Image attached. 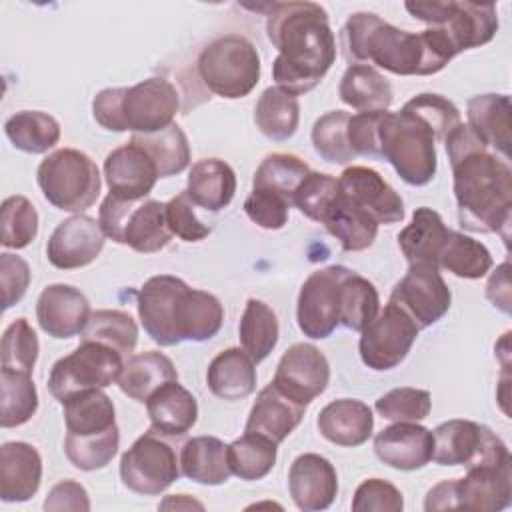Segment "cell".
Listing matches in <instances>:
<instances>
[{
  "label": "cell",
  "mask_w": 512,
  "mask_h": 512,
  "mask_svg": "<svg viewBox=\"0 0 512 512\" xmlns=\"http://www.w3.org/2000/svg\"><path fill=\"white\" fill-rule=\"evenodd\" d=\"M444 146L452 166L460 226L468 232H496L508 244L512 220L510 164L486 148L462 122L444 138Z\"/></svg>",
  "instance_id": "1"
},
{
  "label": "cell",
  "mask_w": 512,
  "mask_h": 512,
  "mask_svg": "<svg viewBox=\"0 0 512 512\" xmlns=\"http://www.w3.org/2000/svg\"><path fill=\"white\" fill-rule=\"evenodd\" d=\"M266 36L278 50L272 78L292 96L314 90L336 60L328 12L316 2H272Z\"/></svg>",
  "instance_id": "2"
},
{
  "label": "cell",
  "mask_w": 512,
  "mask_h": 512,
  "mask_svg": "<svg viewBox=\"0 0 512 512\" xmlns=\"http://www.w3.org/2000/svg\"><path fill=\"white\" fill-rule=\"evenodd\" d=\"M340 48L350 64L378 66L396 76H430L458 56L440 28L400 30L374 12H354L340 30Z\"/></svg>",
  "instance_id": "3"
},
{
  "label": "cell",
  "mask_w": 512,
  "mask_h": 512,
  "mask_svg": "<svg viewBox=\"0 0 512 512\" xmlns=\"http://www.w3.org/2000/svg\"><path fill=\"white\" fill-rule=\"evenodd\" d=\"M180 110L176 86L160 76L134 86L104 88L92 100L94 120L110 132L152 134L174 124Z\"/></svg>",
  "instance_id": "4"
},
{
  "label": "cell",
  "mask_w": 512,
  "mask_h": 512,
  "mask_svg": "<svg viewBox=\"0 0 512 512\" xmlns=\"http://www.w3.org/2000/svg\"><path fill=\"white\" fill-rule=\"evenodd\" d=\"M378 158L392 164L396 174L410 186H426L438 168L436 136L414 112H380Z\"/></svg>",
  "instance_id": "5"
},
{
  "label": "cell",
  "mask_w": 512,
  "mask_h": 512,
  "mask_svg": "<svg viewBox=\"0 0 512 512\" xmlns=\"http://www.w3.org/2000/svg\"><path fill=\"white\" fill-rule=\"evenodd\" d=\"M36 182L48 204L72 214H82L96 204L102 188L96 162L76 148L48 154L36 170Z\"/></svg>",
  "instance_id": "6"
},
{
  "label": "cell",
  "mask_w": 512,
  "mask_h": 512,
  "mask_svg": "<svg viewBox=\"0 0 512 512\" xmlns=\"http://www.w3.org/2000/svg\"><path fill=\"white\" fill-rule=\"evenodd\" d=\"M196 70L212 94L236 100L248 96L260 82V54L246 36L226 34L200 52Z\"/></svg>",
  "instance_id": "7"
},
{
  "label": "cell",
  "mask_w": 512,
  "mask_h": 512,
  "mask_svg": "<svg viewBox=\"0 0 512 512\" xmlns=\"http://www.w3.org/2000/svg\"><path fill=\"white\" fill-rule=\"evenodd\" d=\"M98 222L106 238L140 254L160 252L172 240L166 224V202L160 200L130 202L108 194L100 204Z\"/></svg>",
  "instance_id": "8"
},
{
  "label": "cell",
  "mask_w": 512,
  "mask_h": 512,
  "mask_svg": "<svg viewBox=\"0 0 512 512\" xmlns=\"http://www.w3.org/2000/svg\"><path fill=\"white\" fill-rule=\"evenodd\" d=\"M404 8L414 20L440 28L460 54L488 44L498 32V12L492 2H406Z\"/></svg>",
  "instance_id": "9"
},
{
  "label": "cell",
  "mask_w": 512,
  "mask_h": 512,
  "mask_svg": "<svg viewBox=\"0 0 512 512\" xmlns=\"http://www.w3.org/2000/svg\"><path fill=\"white\" fill-rule=\"evenodd\" d=\"M122 366L124 356L118 350L100 342L80 340L78 348L54 362L48 390L62 404L74 394L108 388L118 380Z\"/></svg>",
  "instance_id": "10"
},
{
  "label": "cell",
  "mask_w": 512,
  "mask_h": 512,
  "mask_svg": "<svg viewBox=\"0 0 512 512\" xmlns=\"http://www.w3.org/2000/svg\"><path fill=\"white\" fill-rule=\"evenodd\" d=\"M432 460L440 466H484L512 460L504 440L492 428L472 420H446L432 430Z\"/></svg>",
  "instance_id": "11"
},
{
  "label": "cell",
  "mask_w": 512,
  "mask_h": 512,
  "mask_svg": "<svg viewBox=\"0 0 512 512\" xmlns=\"http://www.w3.org/2000/svg\"><path fill=\"white\" fill-rule=\"evenodd\" d=\"M180 460L166 436L148 430L120 458L122 484L140 496H158L166 492L180 476Z\"/></svg>",
  "instance_id": "12"
},
{
  "label": "cell",
  "mask_w": 512,
  "mask_h": 512,
  "mask_svg": "<svg viewBox=\"0 0 512 512\" xmlns=\"http://www.w3.org/2000/svg\"><path fill=\"white\" fill-rule=\"evenodd\" d=\"M420 328L394 302L388 300L384 310L360 332L358 352L370 370L386 372L396 368L416 342Z\"/></svg>",
  "instance_id": "13"
},
{
  "label": "cell",
  "mask_w": 512,
  "mask_h": 512,
  "mask_svg": "<svg viewBox=\"0 0 512 512\" xmlns=\"http://www.w3.org/2000/svg\"><path fill=\"white\" fill-rule=\"evenodd\" d=\"M348 274L350 268L332 264L304 280L296 304V320L304 336L324 340L340 326V288Z\"/></svg>",
  "instance_id": "14"
},
{
  "label": "cell",
  "mask_w": 512,
  "mask_h": 512,
  "mask_svg": "<svg viewBox=\"0 0 512 512\" xmlns=\"http://www.w3.org/2000/svg\"><path fill=\"white\" fill-rule=\"evenodd\" d=\"M390 302L398 304L418 328H428L450 310L452 292L438 268L408 266V272L394 284Z\"/></svg>",
  "instance_id": "15"
},
{
  "label": "cell",
  "mask_w": 512,
  "mask_h": 512,
  "mask_svg": "<svg viewBox=\"0 0 512 512\" xmlns=\"http://www.w3.org/2000/svg\"><path fill=\"white\" fill-rule=\"evenodd\" d=\"M330 382V364L326 356L308 342L292 344L280 358L272 384L292 398L294 402L308 406L318 398Z\"/></svg>",
  "instance_id": "16"
},
{
  "label": "cell",
  "mask_w": 512,
  "mask_h": 512,
  "mask_svg": "<svg viewBox=\"0 0 512 512\" xmlns=\"http://www.w3.org/2000/svg\"><path fill=\"white\" fill-rule=\"evenodd\" d=\"M106 242L100 222L86 214H74L62 220L48 238L46 256L58 270H76L92 264Z\"/></svg>",
  "instance_id": "17"
},
{
  "label": "cell",
  "mask_w": 512,
  "mask_h": 512,
  "mask_svg": "<svg viewBox=\"0 0 512 512\" xmlns=\"http://www.w3.org/2000/svg\"><path fill=\"white\" fill-rule=\"evenodd\" d=\"M188 288V284L172 274H158L148 278L138 290V318L144 326L146 334L158 346H176L180 344L174 312L180 294Z\"/></svg>",
  "instance_id": "18"
},
{
  "label": "cell",
  "mask_w": 512,
  "mask_h": 512,
  "mask_svg": "<svg viewBox=\"0 0 512 512\" xmlns=\"http://www.w3.org/2000/svg\"><path fill=\"white\" fill-rule=\"evenodd\" d=\"M104 178L110 194L138 202L152 192L160 176L150 154L130 140L108 152L104 160Z\"/></svg>",
  "instance_id": "19"
},
{
  "label": "cell",
  "mask_w": 512,
  "mask_h": 512,
  "mask_svg": "<svg viewBox=\"0 0 512 512\" xmlns=\"http://www.w3.org/2000/svg\"><path fill=\"white\" fill-rule=\"evenodd\" d=\"M90 314L86 294L72 284H48L36 302V320L40 328L56 340L82 334Z\"/></svg>",
  "instance_id": "20"
},
{
  "label": "cell",
  "mask_w": 512,
  "mask_h": 512,
  "mask_svg": "<svg viewBox=\"0 0 512 512\" xmlns=\"http://www.w3.org/2000/svg\"><path fill=\"white\" fill-rule=\"evenodd\" d=\"M456 510L498 512L512 502V460L466 470L454 484Z\"/></svg>",
  "instance_id": "21"
},
{
  "label": "cell",
  "mask_w": 512,
  "mask_h": 512,
  "mask_svg": "<svg viewBox=\"0 0 512 512\" xmlns=\"http://www.w3.org/2000/svg\"><path fill=\"white\" fill-rule=\"evenodd\" d=\"M432 452V430L418 422H394L374 436L376 458L394 470H420L432 462Z\"/></svg>",
  "instance_id": "22"
},
{
  "label": "cell",
  "mask_w": 512,
  "mask_h": 512,
  "mask_svg": "<svg viewBox=\"0 0 512 512\" xmlns=\"http://www.w3.org/2000/svg\"><path fill=\"white\" fill-rule=\"evenodd\" d=\"M288 490L298 510L318 512L330 508L338 494L334 464L314 452L296 456L288 470Z\"/></svg>",
  "instance_id": "23"
},
{
  "label": "cell",
  "mask_w": 512,
  "mask_h": 512,
  "mask_svg": "<svg viewBox=\"0 0 512 512\" xmlns=\"http://www.w3.org/2000/svg\"><path fill=\"white\" fill-rule=\"evenodd\" d=\"M338 180L346 196L378 224H396L404 220L402 196L374 168L352 164L342 170Z\"/></svg>",
  "instance_id": "24"
},
{
  "label": "cell",
  "mask_w": 512,
  "mask_h": 512,
  "mask_svg": "<svg viewBox=\"0 0 512 512\" xmlns=\"http://www.w3.org/2000/svg\"><path fill=\"white\" fill-rule=\"evenodd\" d=\"M42 482L40 452L22 440L0 446V498L4 502H26L36 496Z\"/></svg>",
  "instance_id": "25"
},
{
  "label": "cell",
  "mask_w": 512,
  "mask_h": 512,
  "mask_svg": "<svg viewBox=\"0 0 512 512\" xmlns=\"http://www.w3.org/2000/svg\"><path fill=\"white\" fill-rule=\"evenodd\" d=\"M304 412L306 406L294 402L270 382L258 392L250 408L244 432H254L272 440L274 444H282L302 422Z\"/></svg>",
  "instance_id": "26"
},
{
  "label": "cell",
  "mask_w": 512,
  "mask_h": 512,
  "mask_svg": "<svg viewBox=\"0 0 512 512\" xmlns=\"http://www.w3.org/2000/svg\"><path fill=\"white\" fill-rule=\"evenodd\" d=\"M322 438L336 446L354 448L364 444L374 430L372 408L356 398H338L328 402L316 418Z\"/></svg>",
  "instance_id": "27"
},
{
  "label": "cell",
  "mask_w": 512,
  "mask_h": 512,
  "mask_svg": "<svg viewBox=\"0 0 512 512\" xmlns=\"http://www.w3.org/2000/svg\"><path fill=\"white\" fill-rule=\"evenodd\" d=\"M150 428L166 438H180L198 420V402L178 380L160 386L146 402Z\"/></svg>",
  "instance_id": "28"
},
{
  "label": "cell",
  "mask_w": 512,
  "mask_h": 512,
  "mask_svg": "<svg viewBox=\"0 0 512 512\" xmlns=\"http://www.w3.org/2000/svg\"><path fill=\"white\" fill-rule=\"evenodd\" d=\"M450 234L442 216L420 206L412 212V220L398 232V246L408 262V266H432L438 268L440 250Z\"/></svg>",
  "instance_id": "29"
},
{
  "label": "cell",
  "mask_w": 512,
  "mask_h": 512,
  "mask_svg": "<svg viewBox=\"0 0 512 512\" xmlns=\"http://www.w3.org/2000/svg\"><path fill=\"white\" fill-rule=\"evenodd\" d=\"M468 128L476 138L500 154L506 162L510 160V98L508 94H478L468 100L466 106Z\"/></svg>",
  "instance_id": "30"
},
{
  "label": "cell",
  "mask_w": 512,
  "mask_h": 512,
  "mask_svg": "<svg viewBox=\"0 0 512 512\" xmlns=\"http://www.w3.org/2000/svg\"><path fill=\"white\" fill-rule=\"evenodd\" d=\"M320 224L334 236L344 252H362L370 248L378 234V222L364 212L340 186V194L326 208Z\"/></svg>",
  "instance_id": "31"
},
{
  "label": "cell",
  "mask_w": 512,
  "mask_h": 512,
  "mask_svg": "<svg viewBox=\"0 0 512 512\" xmlns=\"http://www.w3.org/2000/svg\"><path fill=\"white\" fill-rule=\"evenodd\" d=\"M222 322L224 306L214 294L190 286L180 294L174 312L180 342H206L220 332Z\"/></svg>",
  "instance_id": "32"
},
{
  "label": "cell",
  "mask_w": 512,
  "mask_h": 512,
  "mask_svg": "<svg viewBox=\"0 0 512 512\" xmlns=\"http://www.w3.org/2000/svg\"><path fill=\"white\" fill-rule=\"evenodd\" d=\"M206 384L220 400H242L256 390V364L242 348H226L208 364Z\"/></svg>",
  "instance_id": "33"
},
{
  "label": "cell",
  "mask_w": 512,
  "mask_h": 512,
  "mask_svg": "<svg viewBox=\"0 0 512 512\" xmlns=\"http://www.w3.org/2000/svg\"><path fill=\"white\" fill-rule=\"evenodd\" d=\"M186 192L194 206L220 212L236 194V174L232 166L220 158H202L190 168Z\"/></svg>",
  "instance_id": "34"
},
{
  "label": "cell",
  "mask_w": 512,
  "mask_h": 512,
  "mask_svg": "<svg viewBox=\"0 0 512 512\" xmlns=\"http://www.w3.org/2000/svg\"><path fill=\"white\" fill-rule=\"evenodd\" d=\"M172 380H178L174 362L158 350H146L140 354H130L124 360L116 384L128 398L146 402L160 386Z\"/></svg>",
  "instance_id": "35"
},
{
  "label": "cell",
  "mask_w": 512,
  "mask_h": 512,
  "mask_svg": "<svg viewBox=\"0 0 512 512\" xmlns=\"http://www.w3.org/2000/svg\"><path fill=\"white\" fill-rule=\"evenodd\" d=\"M340 100L358 112H384L394 100L392 84L374 66L350 64L338 86Z\"/></svg>",
  "instance_id": "36"
},
{
  "label": "cell",
  "mask_w": 512,
  "mask_h": 512,
  "mask_svg": "<svg viewBox=\"0 0 512 512\" xmlns=\"http://www.w3.org/2000/svg\"><path fill=\"white\" fill-rule=\"evenodd\" d=\"M180 472L198 484L220 486L232 472L228 464V444L216 436H194L180 452Z\"/></svg>",
  "instance_id": "37"
},
{
  "label": "cell",
  "mask_w": 512,
  "mask_h": 512,
  "mask_svg": "<svg viewBox=\"0 0 512 512\" xmlns=\"http://www.w3.org/2000/svg\"><path fill=\"white\" fill-rule=\"evenodd\" d=\"M66 434L86 436L106 432L116 424V410L110 396L102 390H88L62 402Z\"/></svg>",
  "instance_id": "38"
},
{
  "label": "cell",
  "mask_w": 512,
  "mask_h": 512,
  "mask_svg": "<svg viewBox=\"0 0 512 512\" xmlns=\"http://www.w3.org/2000/svg\"><path fill=\"white\" fill-rule=\"evenodd\" d=\"M256 128L274 142H284L294 136L300 122L298 98L278 86L266 88L254 106Z\"/></svg>",
  "instance_id": "39"
},
{
  "label": "cell",
  "mask_w": 512,
  "mask_h": 512,
  "mask_svg": "<svg viewBox=\"0 0 512 512\" xmlns=\"http://www.w3.org/2000/svg\"><path fill=\"white\" fill-rule=\"evenodd\" d=\"M280 336V326L276 312L262 300L248 298L240 324L238 338L242 350L254 360V364L266 360L276 348Z\"/></svg>",
  "instance_id": "40"
},
{
  "label": "cell",
  "mask_w": 512,
  "mask_h": 512,
  "mask_svg": "<svg viewBox=\"0 0 512 512\" xmlns=\"http://www.w3.org/2000/svg\"><path fill=\"white\" fill-rule=\"evenodd\" d=\"M10 144L26 154H44L60 140V124L54 116L40 110H20L4 122Z\"/></svg>",
  "instance_id": "41"
},
{
  "label": "cell",
  "mask_w": 512,
  "mask_h": 512,
  "mask_svg": "<svg viewBox=\"0 0 512 512\" xmlns=\"http://www.w3.org/2000/svg\"><path fill=\"white\" fill-rule=\"evenodd\" d=\"M490 268L492 254L482 242L462 232L450 230L438 256V270H448L458 278L478 280L486 276Z\"/></svg>",
  "instance_id": "42"
},
{
  "label": "cell",
  "mask_w": 512,
  "mask_h": 512,
  "mask_svg": "<svg viewBox=\"0 0 512 512\" xmlns=\"http://www.w3.org/2000/svg\"><path fill=\"white\" fill-rule=\"evenodd\" d=\"M130 140L150 154L160 178L176 176L190 164V144L184 130L176 122L160 132L132 134Z\"/></svg>",
  "instance_id": "43"
},
{
  "label": "cell",
  "mask_w": 512,
  "mask_h": 512,
  "mask_svg": "<svg viewBox=\"0 0 512 512\" xmlns=\"http://www.w3.org/2000/svg\"><path fill=\"white\" fill-rule=\"evenodd\" d=\"M276 456L278 444L254 432H244L228 444L230 472L240 480H260L268 476L276 464Z\"/></svg>",
  "instance_id": "44"
},
{
  "label": "cell",
  "mask_w": 512,
  "mask_h": 512,
  "mask_svg": "<svg viewBox=\"0 0 512 512\" xmlns=\"http://www.w3.org/2000/svg\"><path fill=\"white\" fill-rule=\"evenodd\" d=\"M0 426L16 428L26 424L38 410V392L28 372L0 370Z\"/></svg>",
  "instance_id": "45"
},
{
  "label": "cell",
  "mask_w": 512,
  "mask_h": 512,
  "mask_svg": "<svg viewBox=\"0 0 512 512\" xmlns=\"http://www.w3.org/2000/svg\"><path fill=\"white\" fill-rule=\"evenodd\" d=\"M380 312V298L376 286L350 270L340 288V324L348 330L362 332Z\"/></svg>",
  "instance_id": "46"
},
{
  "label": "cell",
  "mask_w": 512,
  "mask_h": 512,
  "mask_svg": "<svg viewBox=\"0 0 512 512\" xmlns=\"http://www.w3.org/2000/svg\"><path fill=\"white\" fill-rule=\"evenodd\" d=\"M308 174H310L308 164L298 156L274 152V154H268L256 168L252 178V188L276 192L292 204L294 192L298 190L300 182Z\"/></svg>",
  "instance_id": "47"
},
{
  "label": "cell",
  "mask_w": 512,
  "mask_h": 512,
  "mask_svg": "<svg viewBox=\"0 0 512 512\" xmlns=\"http://www.w3.org/2000/svg\"><path fill=\"white\" fill-rule=\"evenodd\" d=\"M80 340H92L130 356L138 342V326L128 312L122 310H96L90 314Z\"/></svg>",
  "instance_id": "48"
},
{
  "label": "cell",
  "mask_w": 512,
  "mask_h": 512,
  "mask_svg": "<svg viewBox=\"0 0 512 512\" xmlns=\"http://www.w3.org/2000/svg\"><path fill=\"white\" fill-rule=\"evenodd\" d=\"M120 446V430L118 426L86 436L66 434L64 452L70 464L82 472H94L106 468L116 456Z\"/></svg>",
  "instance_id": "49"
},
{
  "label": "cell",
  "mask_w": 512,
  "mask_h": 512,
  "mask_svg": "<svg viewBox=\"0 0 512 512\" xmlns=\"http://www.w3.org/2000/svg\"><path fill=\"white\" fill-rule=\"evenodd\" d=\"M350 112L330 110L322 114L312 126V146L316 154L330 164H350L356 156L348 144Z\"/></svg>",
  "instance_id": "50"
},
{
  "label": "cell",
  "mask_w": 512,
  "mask_h": 512,
  "mask_svg": "<svg viewBox=\"0 0 512 512\" xmlns=\"http://www.w3.org/2000/svg\"><path fill=\"white\" fill-rule=\"evenodd\" d=\"M38 234V212L26 196H8L0 208V244L26 248Z\"/></svg>",
  "instance_id": "51"
},
{
  "label": "cell",
  "mask_w": 512,
  "mask_h": 512,
  "mask_svg": "<svg viewBox=\"0 0 512 512\" xmlns=\"http://www.w3.org/2000/svg\"><path fill=\"white\" fill-rule=\"evenodd\" d=\"M38 336L26 318H16L8 324L2 334L0 344V364L2 370L12 372H28L32 374L34 364L38 360Z\"/></svg>",
  "instance_id": "52"
},
{
  "label": "cell",
  "mask_w": 512,
  "mask_h": 512,
  "mask_svg": "<svg viewBox=\"0 0 512 512\" xmlns=\"http://www.w3.org/2000/svg\"><path fill=\"white\" fill-rule=\"evenodd\" d=\"M374 410L390 422H420L428 418L432 410V398L428 390L400 386L382 394L374 402Z\"/></svg>",
  "instance_id": "53"
},
{
  "label": "cell",
  "mask_w": 512,
  "mask_h": 512,
  "mask_svg": "<svg viewBox=\"0 0 512 512\" xmlns=\"http://www.w3.org/2000/svg\"><path fill=\"white\" fill-rule=\"evenodd\" d=\"M340 194V180L332 174L324 172H312L300 182L298 190L294 192L292 206H296L306 218L320 224V218L324 216L326 208L334 202V198Z\"/></svg>",
  "instance_id": "54"
},
{
  "label": "cell",
  "mask_w": 512,
  "mask_h": 512,
  "mask_svg": "<svg viewBox=\"0 0 512 512\" xmlns=\"http://www.w3.org/2000/svg\"><path fill=\"white\" fill-rule=\"evenodd\" d=\"M402 108L420 116L432 128L436 140H442V142L462 122L460 110L456 108V104L444 98L442 94H434V92H422L410 98Z\"/></svg>",
  "instance_id": "55"
},
{
  "label": "cell",
  "mask_w": 512,
  "mask_h": 512,
  "mask_svg": "<svg viewBox=\"0 0 512 512\" xmlns=\"http://www.w3.org/2000/svg\"><path fill=\"white\" fill-rule=\"evenodd\" d=\"M402 508V492L382 478H366L358 484L352 498L354 512H402Z\"/></svg>",
  "instance_id": "56"
},
{
  "label": "cell",
  "mask_w": 512,
  "mask_h": 512,
  "mask_svg": "<svg viewBox=\"0 0 512 512\" xmlns=\"http://www.w3.org/2000/svg\"><path fill=\"white\" fill-rule=\"evenodd\" d=\"M290 202L276 192L252 188V192L244 200L246 216L264 230H280L288 222Z\"/></svg>",
  "instance_id": "57"
},
{
  "label": "cell",
  "mask_w": 512,
  "mask_h": 512,
  "mask_svg": "<svg viewBox=\"0 0 512 512\" xmlns=\"http://www.w3.org/2000/svg\"><path fill=\"white\" fill-rule=\"evenodd\" d=\"M166 224L172 236H178L184 242H200L210 234V226L202 224L194 214V202L186 190L166 202Z\"/></svg>",
  "instance_id": "58"
},
{
  "label": "cell",
  "mask_w": 512,
  "mask_h": 512,
  "mask_svg": "<svg viewBox=\"0 0 512 512\" xmlns=\"http://www.w3.org/2000/svg\"><path fill=\"white\" fill-rule=\"evenodd\" d=\"M30 266L22 256L4 252L0 254V286H2V308L8 310L18 304L30 286Z\"/></svg>",
  "instance_id": "59"
},
{
  "label": "cell",
  "mask_w": 512,
  "mask_h": 512,
  "mask_svg": "<svg viewBox=\"0 0 512 512\" xmlns=\"http://www.w3.org/2000/svg\"><path fill=\"white\" fill-rule=\"evenodd\" d=\"M380 112H358L348 120V144L354 156L378 158Z\"/></svg>",
  "instance_id": "60"
},
{
  "label": "cell",
  "mask_w": 512,
  "mask_h": 512,
  "mask_svg": "<svg viewBox=\"0 0 512 512\" xmlns=\"http://www.w3.org/2000/svg\"><path fill=\"white\" fill-rule=\"evenodd\" d=\"M44 510H90L86 488L76 480H62L54 484L44 500Z\"/></svg>",
  "instance_id": "61"
},
{
  "label": "cell",
  "mask_w": 512,
  "mask_h": 512,
  "mask_svg": "<svg viewBox=\"0 0 512 512\" xmlns=\"http://www.w3.org/2000/svg\"><path fill=\"white\" fill-rule=\"evenodd\" d=\"M486 298L496 306L500 312L510 314L512 312V300H510V262H502L496 266V270L490 274L486 282Z\"/></svg>",
  "instance_id": "62"
},
{
  "label": "cell",
  "mask_w": 512,
  "mask_h": 512,
  "mask_svg": "<svg viewBox=\"0 0 512 512\" xmlns=\"http://www.w3.org/2000/svg\"><path fill=\"white\" fill-rule=\"evenodd\" d=\"M454 484L456 478L442 480L436 486H432L424 500V510H456V498H454Z\"/></svg>",
  "instance_id": "63"
},
{
  "label": "cell",
  "mask_w": 512,
  "mask_h": 512,
  "mask_svg": "<svg viewBox=\"0 0 512 512\" xmlns=\"http://www.w3.org/2000/svg\"><path fill=\"white\" fill-rule=\"evenodd\" d=\"M160 508H168V510H190V508H198V510H202L204 508V504L202 502H198V500H194V498H190L188 494H172V496H168L162 504H160Z\"/></svg>",
  "instance_id": "64"
}]
</instances>
